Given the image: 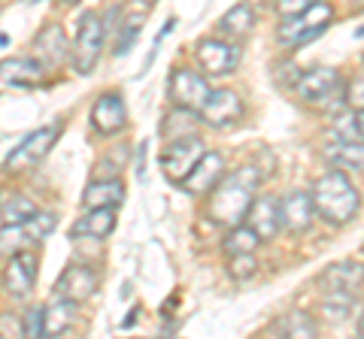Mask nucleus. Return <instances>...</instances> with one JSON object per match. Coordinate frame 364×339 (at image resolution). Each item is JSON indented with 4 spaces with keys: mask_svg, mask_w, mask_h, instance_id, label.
<instances>
[{
    "mask_svg": "<svg viewBox=\"0 0 364 339\" xmlns=\"http://www.w3.org/2000/svg\"><path fill=\"white\" fill-rule=\"evenodd\" d=\"M258 182H261V176H258L255 167H240L237 173L222 176L219 185L210 191L203 216L215 224H222V228H237V224H243L246 212L255 200Z\"/></svg>",
    "mask_w": 364,
    "mask_h": 339,
    "instance_id": "obj_1",
    "label": "nucleus"
},
{
    "mask_svg": "<svg viewBox=\"0 0 364 339\" xmlns=\"http://www.w3.org/2000/svg\"><path fill=\"white\" fill-rule=\"evenodd\" d=\"M313 206H316V216L325 224L343 228V224H349L358 216L361 194L343 170H328L313 185Z\"/></svg>",
    "mask_w": 364,
    "mask_h": 339,
    "instance_id": "obj_2",
    "label": "nucleus"
},
{
    "mask_svg": "<svg viewBox=\"0 0 364 339\" xmlns=\"http://www.w3.org/2000/svg\"><path fill=\"white\" fill-rule=\"evenodd\" d=\"M331 18H334V6L325 4V0H316L313 6H306L298 16H282L277 37L282 46H289V49L306 46V43L316 40L318 33L331 25Z\"/></svg>",
    "mask_w": 364,
    "mask_h": 339,
    "instance_id": "obj_3",
    "label": "nucleus"
},
{
    "mask_svg": "<svg viewBox=\"0 0 364 339\" xmlns=\"http://www.w3.org/2000/svg\"><path fill=\"white\" fill-rule=\"evenodd\" d=\"M58 133H61L58 124H49V128H40V130L28 133V137L21 140L13 152H9V157L4 161V170H6V173H18V170L37 167V161H43V157L52 152Z\"/></svg>",
    "mask_w": 364,
    "mask_h": 339,
    "instance_id": "obj_4",
    "label": "nucleus"
},
{
    "mask_svg": "<svg viewBox=\"0 0 364 339\" xmlns=\"http://www.w3.org/2000/svg\"><path fill=\"white\" fill-rule=\"evenodd\" d=\"M100 46H104V21L97 18V13H85L79 18V33L73 43V67L76 73H91L100 58Z\"/></svg>",
    "mask_w": 364,
    "mask_h": 339,
    "instance_id": "obj_5",
    "label": "nucleus"
},
{
    "mask_svg": "<svg viewBox=\"0 0 364 339\" xmlns=\"http://www.w3.org/2000/svg\"><path fill=\"white\" fill-rule=\"evenodd\" d=\"M207 152L203 149L200 137L188 133V137H179V140H170V145L161 155V167H164V176L170 182H186V176L195 170V164L200 161V155Z\"/></svg>",
    "mask_w": 364,
    "mask_h": 339,
    "instance_id": "obj_6",
    "label": "nucleus"
},
{
    "mask_svg": "<svg viewBox=\"0 0 364 339\" xmlns=\"http://www.w3.org/2000/svg\"><path fill=\"white\" fill-rule=\"evenodd\" d=\"M170 97H173V104L182 106V109H191V112H200V106L210 100L213 88L207 82V76H200L195 70H188V67H176L173 73H170Z\"/></svg>",
    "mask_w": 364,
    "mask_h": 339,
    "instance_id": "obj_7",
    "label": "nucleus"
},
{
    "mask_svg": "<svg viewBox=\"0 0 364 339\" xmlns=\"http://www.w3.org/2000/svg\"><path fill=\"white\" fill-rule=\"evenodd\" d=\"M294 91H298V97L304 100V104L325 106L334 94L343 91V82H340V73L331 70V67H313V70H306V73L298 76Z\"/></svg>",
    "mask_w": 364,
    "mask_h": 339,
    "instance_id": "obj_8",
    "label": "nucleus"
},
{
    "mask_svg": "<svg viewBox=\"0 0 364 339\" xmlns=\"http://www.w3.org/2000/svg\"><path fill=\"white\" fill-rule=\"evenodd\" d=\"M240 118H243V100L231 88L213 91L207 104L200 106V121L210 124V128H231Z\"/></svg>",
    "mask_w": 364,
    "mask_h": 339,
    "instance_id": "obj_9",
    "label": "nucleus"
},
{
    "mask_svg": "<svg viewBox=\"0 0 364 339\" xmlns=\"http://www.w3.org/2000/svg\"><path fill=\"white\" fill-rule=\"evenodd\" d=\"M33 282H37V255L31 252H16L9 255V264L4 269V288L9 297H28L33 291Z\"/></svg>",
    "mask_w": 364,
    "mask_h": 339,
    "instance_id": "obj_10",
    "label": "nucleus"
},
{
    "mask_svg": "<svg viewBox=\"0 0 364 339\" xmlns=\"http://www.w3.org/2000/svg\"><path fill=\"white\" fill-rule=\"evenodd\" d=\"M198 61L210 76H228L240 64V46L222 40H200L198 43Z\"/></svg>",
    "mask_w": 364,
    "mask_h": 339,
    "instance_id": "obj_11",
    "label": "nucleus"
},
{
    "mask_svg": "<svg viewBox=\"0 0 364 339\" xmlns=\"http://www.w3.org/2000/svg\"><path fill=\"white\" fill-rule=\"evenodd\" d=\"M95 291H97V273L85 264H67L64 273L58 276V282H55V294L73 300V303L95 297Z\"/></svg>",
    "mask_w": 364,
    "mask_h": 339,
    "instance_id": "obj_12",
    "label": "nucleus"
},
{
    "mask_svg": "<svg viewBox=\"0 0 364 339\" xmlns=\"http://www.w3.org/2000/svg\"><path fill=\"white\" fill-rule=\"evenodd\" d=\"M91 124L104 137H112V133H119L128 124V109H124V100L119 91H107L95 100V106H91Z\"/></svg>",
    "mask_w": 364,
    "mask_h": 339,
    "instance_id": "obj_13",
    "label": "nucleus"
},
{
    "mask_svg": "<svg viewBox=\"0 0 364 339\" xmlns=\"http://www.w3.org/2000/svg\"><path fill=\"white\" fill-rule=\"evenodd\" d=\"M279 216H282V228L291 233H306L313 228L316 218V206H313V194L310 191H291L279 200Z\"/></svg>",
    "mask_w": 364,
    "mask_h": 339,
    "instance_id": "obj_14",
    "label": "nucleus"
},
{
    "mask_svg": "<svg viewBox=\"0 0 364 339\" xmlns=\"http://www.w3.org/2000/svg\"><path fill=\"white\" fill-rule=\"evenodd\" d=\"M225 176V157L219 152H203L200 161L195 164V170L186 176V182L182 188L188 191V194H207L219 185V179Z\"/></svg>",
    "mask_w": 364,
    "mask_h": 339,
    "instance_id": "obj_15",
    "label": "nucleus"
},
{
    "mask_svg": "<svg viewBox=\"0 0 364 339\" xmlns=\"http://www.w3.org/2000/svg\"><path fill=\"white\" fill-rule=\"evenodd\" d=\"M246 221H249V228H252L258 236H261V243H267L273 240V236L279 233L282 228V216H279V200L277 197H255L252 200V206H249L246 212Z\"/></svg>",
    "mask_w": 364,
    "mask_h": 339,
    "instance_id": "obj_16",
    "label": "nucleus"
},
{
    "mask_svg": "<svg viewBox=\"0 0 364 339\" xmlns=\"http://www.w3.org/2000/svg\"><path fill=\"white\" fill-rule=\"evenodd\" d=\"M33 52H37V61H43L46 67H61L70 55V46H67L64 28L61 25H46L37 40H33Z\"/></svg>",
    "mask_w": 364,
    "mask_h": 339,
    "instance_id": "obj_17",
    "label": "nucleus"
},
{
    "mask_svg": "<svg viewBox=\"0 0 364 339\" xmlns=\"http://www.w3.org/2000/svg\"><path fill=\"white\" fill-rule=\"evenodd\" d=\"M318 282L328 288V291H355L364 285V264L358 261H337L325 269Z\"/></svg>",
    "mask_w": 364,
    "mask_h": 339,
    "instance_id": "obj_18",
    "label": "nucleus"
},
{
    "mask_svg": "<svg viewBox=\"0 0 364 339\" xmlns=\"http://www.w3.org/2000/svg\"><path fill=\"white\" fill-rule=\"evenodd\" d=\"M112 228H116V206H95L88 212L85 218H79L73 224L70 236H91V240H104V236L112 233Z\"/></svg>",
    "mask_w": 364,
    "mask_h": 339,
    "instance_id": "obj_19",
    "label": "nucleus"
},
{
    "mask_svg": "<svg viewBox=\"0 0 364 339\" xmlns=\"http://www.w3.org/2000/svg\"><path fill=\"white\" fill-rule=\"evenodd\" d=\"M0 79L6 85H21V88H31L43 79V64L37 58H13V61H4L0 64Z\"/></svg>",
    "mask_w": 364,
    "mask_h": 339,
    "instance_id": "obj_20",
    "label": "nucleus"
},
{
    "mask_svg": "<svg viewBox=\"0 0 364 339\" xmlns=\"http://www.w3.org/2000/svg\"><path fill=\"white\" fill-rule=\"evenodd\" d=\"M82 203L88 209L95 206H122L124 203V185L119 179H100V182H91L82 194Z\"/></svg>",
    "mask_w": 364,
    "mask_h": 339,
    "instance_id": "obj_21",
    "label": "nucleus"
},
{
    "mask_svg": "<svg viewBox=\"0 0 364 339\" xmlns=\"http://www.w3.org/2000/svg\"><path fill=\"white\" fill-rule=\"evenodd\" d=\"M252 30H255V13H252V6L249 4L228 9V13L222 16V33L225 37H231V43L246 40Z\"/></svg>",
    "mask_w": 364,
    "mask_h": 339,
    "instance_id": "obj_22",
    "label": "nucleus"
},
{
    "mask_svg": "<svg viewBox=\"0 0 364 339\" xmlns=\"http://www.w3.org/2000/svg\"><path fill=\"white\" fill-rule=\"evenodd\" d=\"M33 212H37V206H33L31 197L18 194V191H0V218L6 224H21Z\"/></svg>",
    "mask_w": 364,
    "mask_h": 339,
    "instance_id": "obj_23",
    "label": "nucleus"
},
{
    "mask_svg": "<svg viewBox=\"0 0 364 339\" xmlns=\"http://www.w3.org/2000/svg\"><path fill=\"white\" fill-rule=\"evenodd\" d=\"M146 16H149V4H143V0H136L131 6V13L124 16L119 25H122V37H119V46H116V55H124L131 49V43L140 37V30L146 25Z\"/></svg>",
    "mask_w": 364,
    "mask_h": 339,
    "instance_id": "obj_24",
    "label": "nucleus"
},
{
    "mask_svg": "<svg viewBox=\"0 0 364 339\" xmlns=\"http://www.w3.org/2000/svg\"><path fill=\"white\" fill-rule=\"evenodd\" d=\"M328 157L334 161V167L364 170V140H337V145L328 149Z\"/></svg>",
    "mask_w": 364,
    "mask_h": 339,
    "instance_id": "obj_25",
    "label": "nucleus"
},
{
    "mask_svg": "<svg viewBox=\"0 0 364 339\" xmlns=\"http://www.w3.org/2000/svg\"><path fill=\"white\" fill-rule=\"evenodd\" d=\"M261 245V236L249 228V224H237V228H228L225 236V252L228 255H243V252H255Z\"/></svg>",
    "mask_w": 364,
    "mask_h": 339,
    "instance_id": "obj_26",
    "label": "nucleus"
},
{
    "mask_svg": "<svg viewBox=\"0 0 364 339\" xmlns=\"http://www.w3.org/2000/svg\"><path fill=\"white\" fill-rule=\"evenodd\" d=\"M73 309L76 303L67 300V297H58L52 303L49 309H46V333H61L67 327L73 324Z\"/></svg>",
    "mask_w": 364,
    "mask_h": 339,
    "instance_id": "obj_27",
    "label": "nucleus"
},
{
    "mask_svg": "<svg viewBox=\"0 0 364 339\" xmlns=\"http://www.w3.org/2000/svg\"><path fill=\"white\" fill-rule=\"evenodd\" d=\"M279 330H282V336H289V339H301V336H316L318 327L306 312H289L286 318L279 321Z\"/></svg>",
    "mask_w": 364,
    "mask_h": 339,
    "instance_id": "obj_28",
    "label": "nucleus"
},
{
    "mask_svg": "<svg viewBox=\"0 0 364 339\" xmlns=\"http://www.w3.org/2000/svg\"><path fill=\"white\" fill-rule=\"evenodd\" d=\"M325 309V318L331 324L346 321V315L352 309V291H328V300L322 303Z\"/></svg>",
    "mask_w": 364,
    "mask_h": 339,
    "instance_id": "obj_29",
    "label": "nucleus"
},
{
    "mask_svg": "<svg viewBox=\"0 0 364 339\" xmlns=\"http://www.w3.org/2000/svg\"><path fill=\"white\" fill-rule=\"evenodd\" d=\"M21 228H25L28 240H43V236H49L55 230V216L52 212H33L31 218L21 221Z\"/></svg>",
    "mask_w": 364,
    "mask_h": 339,
    "instance_id": "obj_30",
    "label": "nucleus"
},
{
    "mask_svg": "<svg viewBox=\"0 0 364 339\" xmlns=\"http://www.w3.org/2000/svg\"><path fill=\"white\" fill-rule=\"evenodd\" d=\"M228 273H231V279H237V282L255 276L258 273V257H255V252L231 255V261H228Z\"/></svg>",
    "mask_w": 364,
    "mask_h": 339,
    "instance_id": "obj_31",
    "label": "nucleus"
},
{
    "mask_svg": "<svg viewBox=\"0 0 364 339\" xmlns=\"http://www.w3.org/2000/svg\"><path fill=\"white\" fill-rule=\"evenodd\" d=\"M25 243H28V233L21 224H6V228L0 230V255H16V252H21Z\"/></svg>",
    "mask_w": 364,
    "mask_h": 339,
    "instance_id": "obj_32",
    "label": "nucleus"
},
{
    "mask_svg": "<svg viewBox=\"0 0 364 339\" xmlns=\"http://www.w3.org/2000/svg\"><path fill=\"white\" fill-rule=\"evenodd\" d=\"M21 333L25 336H46V309L43 306H31L21 321Z\"/></svg>",
    "mask_w": 364,
    "mask_h": 339,
    "instance_id": "obj_33",
    "label": "nucleus"
},
{
    "mask_svg": "<svg viewBox=\"0 0 364 339\" xmlns=\"http://www.w3.org/2000/svg\"><path fill=\"white\" fill-rule=\"evenodd\" d=\"M334 133H337L340 140H361L358 118L355 116H337L334 118Z\"/></svg>",
    "mask_w": 364,
    "mask_h": 339,
    "instance_id": "obj_34",
    "label": "nucleus"
},
{
    "mask_svg": "<svg viewBox=\"0 0 364 339\" xmlns=\"http://www.w3.org/2000/svg\"><path fill=\"white\" fill-rule=\"evenodd\" d=\"M343 100H346V106H352V109H364V73H358V76L346 85Z\"/></svg>",
    "mask_w": 364,
    "mask_h": 339,
    "instance_id": "obj_35",
    "label": "nucleus"
},
{
    "mask_svg": "<svg viewBox=\"0 0 364 339\" xmlns=\"http://www.w3.org/2000/svg\"><path fill=\"white\" fill-rule=\"evenodd\" d=\"M316 0H279V16H298V13H304L306 6H313Z\"/></svg>",
    "mask_w": 364,
    "mask_h": 339,
    "instance_id": "obj_36",
    "label": "nucleus"
},
{
    "mask_svg": "<svg viewBox=\"0 0 364 339\" xmlns=\"http://www.w3.org/2000/svg\"><path fill=\"white\" fill-rule=\"evenodd\" d=\"M355 118H358V130H361V140H364V109H358Z\"/></svg>",
    "mask_w": 364,
    "mask_h": 339,
    "instance_id": "obj_37",
    "label": "nucleus"
},
{
    "mask_svg": "<svg viewBox=\"0 0 364 339\" xmlns=\"http://www.w3.org/2000/svg\"><path fill=\"white\" fill-rule=\"evenodd\" d=\"M358 336L364 339V315H361V318H358Z\"/></svg>",
    "mask_w": 364,
    "mask_h": 339,
    "instance_id": "obj_38",
    "label": "nucleus"
},
{
    "mask_svg": "<svg viewBox=\"0 0 364 339\" xmlns=\"http://www.w3.org/2000/svg\"><path fill=\"white\" fill-rule=\"evenodd\" d=\"M64 4H79V0H64Z\"/></svg>",
    "mask_w": 364,
    "mask_h": 339,
    "instance_id": "obj_39",
    "label": "nucleus"
},
{
    "mask_svg": "<svg viewBox=\"0 0 364 339\" xmlns=\"http://www.w3.org/2000/svg\"><path fill=\"white\" fill-rule=\"evenodd\" d=\"M358 37H364V28H358Z\"/></svg>",
    "mask_w": 364,
    "mask_h": 339,
    "instance_id": "obj_40",
    "label": "nucleus"
},
{
    "mask_svg": "<svg viewBox=\"0 0 364 339\" xmlns=\"http://www.w3.org/2000/svg\"><path fill=\"white\" fill-rule=\"evenodd\" d=\"M252 4H258V6H261V4H264V0H252Z\"/></svg>",
    "mask_w": 364,
    "mask_h": 339,
    "instance_id": "obj_41",
    "label": "nucleus"
}]
</instances>
